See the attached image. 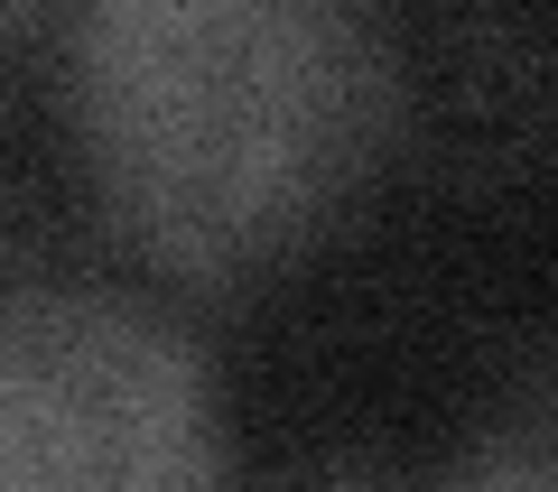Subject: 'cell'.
<instances>
[{"mask_svg": "<svg viewBox=\"0 0 558 492\" xmlns=\"http://www.w3.org/2000/svg\"><path fill=\"white\" fill-rule=\"evenodd\" d=\"M75 102L121 233L186 279H252L391 149V47L354 0H94Z\"/></svg>", "mask_w": 558, "mask_h": 492, "instance_id": "1", "label": "cell"}, {"mask_svg": "<svg viewBox=\"0 0 558 492\" xmlns=\"http://www.w3.org/2000/svg\"><path fill=\"white\" fill-rule=\"evenodd\" d=\"M196 362L102 297L0 307V483L20 492H159L205 483Z\"/></svg>", "mask_w": 558, "mask_h": 492, "instance_id": "2", "label": "cell"}, {"mask_svg": "<svg viewBox=\"0 0 558 492\" xmlns=\"http://www.w3.org/2000/svg\"><path fill=\"white\" fill-rule=\"evenodd\" d=\"M558 139V57L512 10H457L391 57V149L447 196H502Z\"/></svg>", "mask_w": 558, "mask_h": 492, "instance_id": "3", "label": "cell"}, {"mask_svg": "<svg viewBox=\"0 0 558 492\" xmlns=\"http://www.w3.org/2000/svg\"><path fill=\"white\" fill-rule=\"evenodd\" d=\"M484 446L465 455V483H558V372H531L502 418H484Z\"/></svg>", "mask_w": 558, "mask_h": 492, "instance_id": "4", "label": "cell"}]
</instances>
